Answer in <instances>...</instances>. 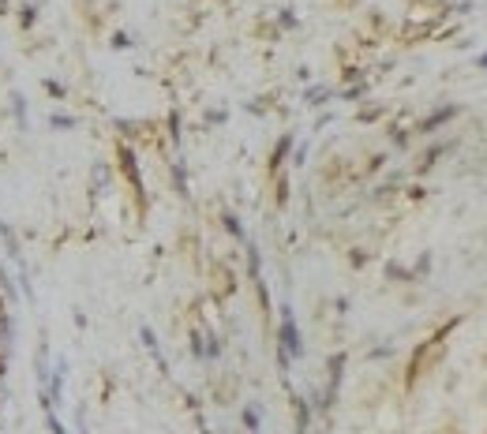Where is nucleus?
Instances as JSON below:
<instances>
[{
    "label": "nucleus",
    "mask_w": 487,
    "mask_h": 434,
    "mask_svg": "<svg viewBox=\"0 0 487 434\" xmlns=\"http://www.w3.org/2000/svg\"><path fill=\"white\" fill-rule=\"evenodd\" d=\"M281 352H285V356H300V352H304L300 333H296V322H292L289 311H285V322H281Z\"/></svg>",
    "instance_id": "obj_1"
},
{
    "label": "nucleus",
    "mask_w": 487,
    "mask_h": 434,
    "mask_svg": "<svg viewBox=\"0 0 487 434\" xmlns=\"http://www.w3.org/2000/svg\"><path fill=\"white\" fill-rule=\"evenodd\" d=\"M8 105H12V116H15V127H19V135H27L30 132V113H27V97L12 90L8 94Z\"/></svg>",
    "instance_id": "obj_2"
},
{
    "label": "nucleus",
    "mask_w": 487,
    "mask_h": 434,
    "mask_svg": "<svg viewBox=\"0 0 487 434\" xmlns=\"http://www.w3.org/2000/svg\"><path fill=\"white\" fill-rule=\"evenodd\" d=\"M0 244H4V255L12 258V262H23V244H19V236L12 232L8 221H0Z\"/></svg>",
    "instance_id": "obj_3"
},
{
    "label": "nucleus",
    "mask_w": 487,
    "mask_h": 434,
    "mask_svg": "<svg viewBox=\"0 0 487 434\" xmlns=\"http://www.w3.org/2000/svg\"><path fill=\"white\" fill-rule=\"evenodd\" d=\"M38 19H41V0H27V4H19V30H34Z\"/></svg>",
    "instance_id": "obj_4"
},
{
    "label": "nucleus",
    "mask_w": 487,
    "mask_h": 434,
    "mask_svg": "<svg viewBox=\"0 0 487 434\" xmlns=\"http://www.w3.org/2000/svg\"><path fill=\"white\" fill-rule=\"evenodd\" d=\"M46 124L53 127V132H75V124H79V120H75V116H64V113H53Z\"/></svg>",
    "instance_id": "obj_5"
},
{
    "label": "nucleus",
    "mask_w": 487,
    "mask_h": 434,
    "mask_svg": "<svg viewBox=\"0 0 487 434\" xmlns=\"http://www.w3.org/2000/svg\"><path fill=\"white\" fill-rule=\"evenodd\" d=\"M41 90H46L49 97H57V102H64V97H68V86L57 83V79H41Z\"/></svg>",
    "instance_id": "obj_6"
},
{
    "label": "nucleus",
    "mask_w": 487,
    "mask_h": 434,
    "mask_svg": "<svg viewBox=\"0 0 487 434\" xmlns=\"http://www.w3.org/2000/svg\"><path fill=\"white\" fill-rule=\"evenodd\" d=\"M113 49H128V38L124 34H113Z\"/></svg>",
    "instance_id": "obj_7"
},
{
    "label": "nucleus",
    "mask_w": 487,
    "mask_h": 434,
    "mask_svg": "<svg viewBox=\"0 0 487 434\" xmlns=\"http://www.w3.org/2000/svg\"><path fill=\"white\" fill-rule=\"evenodd\" d=\"M0 15H8V0H0Z\"/></svg>",
    "instance_id": "obj_8"
}]
</instances>
